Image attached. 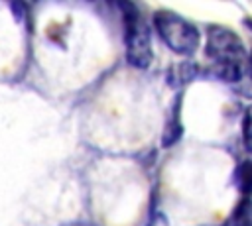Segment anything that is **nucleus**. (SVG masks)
I'll list each match as a JSON object with an SVG mask.
<instances>
[{
	"instance_id": "0eeeda50",
	"label": "nucleus",
	"mask_w": 252,
	"mask_h": 226,
	"mask_svg": "<svg viewBox=\"0 0 252 226\" xmlns=\"http://www.w3.org/2000/svg\"><path fill=\"white\" fill-rule=\"evenodd\" d=\"M242 138L246 147L252 151V104L246 108L244 112V120H242Z\"/></svg>"
},
{
	"instance_id": "7ed1b4c3",
	"label": "nucleus",
	"mask_w": 252,
	"mask_h": 226,
	"mask_svg": "<svg viewBox=\"0 0 252 226\" xmlns=\"http://www.w3.org/2000/svg\"><path fill=\"white\" fill-rule=\"evenodd\" d=\"M207 55L215 63H242L244 43L224 26H211L207 33Z\"/></svg>"
},
{
	"instance_id": "20e7f679",
	"label": "nucleus",
	"mask_w": 252,
	"mask_h": 226,
	"mask_svg": "<svg viewBox=\"0 0 252 226\" xmlns=\"http://www.w3.org/2000/svg\"><path fill=\"white\" fill-rule=\"evenodd\" d=\"M179 98L175 100V106H173V112H171V118L169 122L165 124V130H163V136H161V143L163 147H169L173 143H177V140L181 138L183 134V126H181V118H179Z\"/></svg>"
},
{
	"instance_id": "1a4fd4ad",
	"label": "nucleus",
	"mask_w": 252,
	"mask_h": 226,
	"mask_svg": "<svg viewBox=\"0 0 252 226\" xmlns=\"http://www.w3.org/2000/svg\"><path fill=\"white\" fill-rule=\"evenodd\" d=\"M250 63H252V53H250Z\"/></svg>"
},
{
	"instance_id": "6e6552de",
	"label": "nucleus",
	"mask_w": 252,
	"mask_h": 226,
	"mask_svg": "<svg viewBox=\"0 0 252 226\" xmlns=\"http://www.w3.org/2000/svg\"><path fill=\"white\" fill-rule=\"evenodd\" d=\"M244 26H246V28L252 31V18H246V20H244Z\"/></svg>"
},
{
	"instance_id": "f257e3e1",
	"label": "nucleus",
	"mask_w": 252,
	"mask_h": 226,
	"mask_svg": "<svg viewBox=\"0 0 252 226\" xmlns=\"http://www.w3.org/2000/svg\"><path fill=\"white\" fill-rule=\"evenodd\" d=\"M154 26L159 37L163 39V43L171 51L179 55H193L197 51L201 41L199 29L183 16L171 10H159L154 14Z\"/></svg>"
},
{
	"instance_id": "f03ea898",
	"label": "nucleus",
	"mask_w": 252,
	"mask_h": 226,
	"mask_svg": "<svg viewBox=\"0 0 252 226\" xmlns=\"http://www.w3.org/2000/svg\"><path fill=\"white\" fill-rule=\"evenodd\" d=\"M124 8V43L126 59L136 69H146L152 63V37L146 22L140 18L136 6L122 4Z\"/></svg>"
},
{
	"instance_id": "423d86ee",
	"label": "nucleus",
	"mask_w": 252,
	"mask_h": 226,
	"mask_svg": "<svg viewBox=\"0 0 252 226\" xmlns=\"http://www.w3.org/2000/svg\"><path fill=\"white\" fill-rule=\"evenodd\" d=\"M236 179H238L240 193L244 197H250L252 195V159H246L244 163H240L236 171Z\"/></svg>"
},
{
	"instance_id": "39448f33",
	"label": "nucleus",
	"mask_w": 252,
	"mask_h": 226,
	"mask_svg": "<svg viewBox=\"0 0 252 226\" xmlns=\"http://www.w3.org/2000/svg\"><path fill=\"white\" fill-rule=\"evenodd\" d=\"M242 73V63H215V75L224 83L240 81Z\"/></svg>"
}]
</instances>
